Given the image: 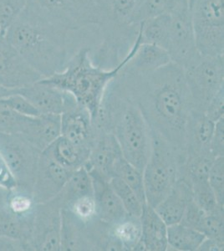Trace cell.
Instances as JSON below:
<instances>
[{
    "label": "cell",
    "mask_w": 224,
    "mask_h": 251,
    "mask_svg": "<svg viewBox=\"0 0 224 251\" xmlns=\"http://www.w3.org/2000/svg\"><path fill=\"white\" fill-rule=\"evenodd\" d=\"M114 81L138 106L150 131L185 162L186 128L193 108L184 70L173 62L149 73L122 68Z\"/></svg>",
    "instance_id": "cell-1"
},
{
    "label": "cell",
    "mask_w": 224,
    "mask_h": 251,
    "mask_svg": "<svg viewBox=\"0 0 224 251\" xmlns=\"http://www.w3.org/2000/svg\"><path fill=\"white\" fill-rule=\"evenodd\" d=\"M4 35L43 78L61 72L79 49L91 46L93 50L98 45L96 40H100L97 27L65 30L46 23L26 9Z\"/></svg>",
    "instance_id": "cell-2"
},
{
    "label": "cell",
    "mask_w": 224,
    "mask_h": 251,
    "mask_svg": "<svg viewBox=\"0 0 224 251\" xmlns=\"http://www.w3.org/2000/svg\"><path fill=\"white\" fill-rule=\"evenodd\" d=\"M94 126L111 132L117 139L123 157L143 172L151 149L150 128L138 106L114 80L105 92Z\"/></svg>",
    "instance_id": "cell-3"
},
{
    "label": "cell",
    "mask_w": 224,
    "mask_h": 251,
    "mask_svg": "<svg viewBox=\"0 0 224 251\" xmlns=\"http://www.w3.org/2000/svg\"><path fill=\"white\" fill-rule=\"evenodd\" d=\"M91 51V46H83L73 55L63 71L41 80L71 94L79 105L87 109L95 125L108 86L132 57L133 53L129 50L119 66L107 70L94 64Z\"/></svg>",
    "instance_id": "cell-4"
},
{
    "label": "cell",
    "mask_w": 224,
    "mask_h": 251,
    "mask_svg": "<svg viewBox=\"0 0 224 251\" xmlns=\"http://www.w3.org/2000/svg\"><path fill=\"white\" fill-rule=\"evenodd\" d=\"M25 9L65 30L99 28L104 20L103 5L97 0H28Z\"/></svg>",
    "instance_id": "cell-5"
},
{
    "label": "cell",
    "mask_w": 224,
    "mask_h": 251,
    "mask_svg": "<svg viewBox=\"0 0 224 251\" xmlns=\"http://www.w3.org/2000/svg\"><path fill=\"white\" fill-rule=\"evenodd\" d=\"M150 156L142 173L146 202L155 208L167 196L178 178L179 170L183 164V161L156 133L150 131Z\"/></svg>",
    "instance_id": "cell-6"
},
{
    "label": "cell",
    "mask_w": 224,
    "mask_h": 251,
    "mask_svg": "<svg viewBox=\"0 0 224 251\" xmlns=\"http://www.w3.org/2000/svg\"><path fill=\"white\" fill-rule=\"evenodd\" d=\"M224 0H196L190 9L198 50L204 56L224 55Z\"/></svg>",
    "instance_id": "cell-7"
},
{
    "label": "cell",
    "mask_w": 224,
    "mask_h": 251,
    "mask_svg": "<svg viewBox=\"0 0 224 251\" xmlns=\"http://www.w3.org/2000/svg\"><path fill=\"white\" fill-rule=\"evenodd\" d=\"M193 108L203 111L213 97L224 88V55L204 56L184 69Z\"/></svg>",
    "instance_id": "cell-8"
},
{
    "label": "cell",
    "mask_w": 224,
    "mask_h": 251,
    "mask_svg": "<svg viewBox=\"0 0 224 251\" xmlns=\"http://www.w3.org/2000/svg\"><path fill=\"white\" fill-rule=\"evenodd\" d=\"M40 153L20 136L0 131V154L16 182V188L32 194Z\"/></svg>",
    "instance_id": "cell-9"
},
{
    "label": "cell",
    "mask_w": 224,
    "mask_h": 251,
    "mask_svg": "<svg viewBox=\"0 0 224 251\" xmlns=\"http://www.w3.org/2000/svg\"><path fill=\"white\" fill-rule=\"evenodd\" d=\"M62 208L59 194L50 201L36 203L30 240L31 251H60Z\"/></svg>",
    "instance_id": "cell-10"
},
{
    "label": "cell",
    "mask_w": 224,
    "mask_h": 251,
    "mask_svg": "<svg viewBox=\"0 0 224 251\" xmlns=\"http://www.w3.org/2000/svg\"><path fill=\"white\" fill-rule=\"evenodd\" d=\"M171 17L167 51L172 62L184 70L201 55L197 47L190 9H183Z\"/></svg>",
    "instance_id": "cell-11"
},
{
    "label": "cell",
    "mask_w": 224,
    "mask_h": 251,
    "mask_svg": "<svg viewBox=\"0 0 224 251\" xmlns=\"http://www.w3.org/2000/svg\"><path fill=\"white\" fill-rule=\"evenodd\" d=\"M43 79L14 48L5 35L0 36V85L19 90Z\"/></svg>",
    "instance_id": "cell-12"
},
{
    "label": "cell",
    "mask_w": 224,
    "mask_h": 251,
    "mask_svg": "<svg viewBox=\"0 0 224 251\" xmlns=\"http://www.w3.org/2000/svg\"><path fill=\"white\" fill-rule=\"evenodd\" d=\"M72 173L41 151L32 189L34 202L45 203L56 197Z\"/></svg>",
    "instance_id": "cell-13"
},
{
    "label": "cell",
    "mask_w": 224,
    "mask_h": 251,
    "mask_svg": "<svg viewBox=\"0 0 224 251\" xmlns=\"http://www.w3.org/2000/svg\"><path fill=\"white\" fill-rule=\"evenodd\" d=\"M122 156L117 139L111 132L95 126V137L91 146L88 161L85 167L105 179L113 177L114 166Z\"/></svg>",
    "instance_id": "cell-14"
},
{
    "label": "cell",
    "mask_w": 224,
    "mask_h": 251,
    "mask_svg": "<svg viewBox=\"0 0 224 251\" xmlns=\"http://www.w3.org/2000/svg\"><path fill=\"white\" fill-rule=\"evenodd\" d=\"M40 114L61 115L76 100L67 92L40 80L18 90Z\"/></svg>",
    "instance_id": "cell-15"
},
{
    "label": "cell",
    "mask_w": 224,
    "mask_h": 251,
    "mask_svg": "<svg viewBox=\"0 0 224 251\" xmlns=\"http://www.w3.org/2000/svg\"><path fill=\"white\" fill-rule=\"evenodd\" d=\"M60 136L91 149L95 137V126L91 114L84 106L75 101L60 115Z\"/></svg>",
    "instance_id": "cell-16"
},
{
    "label": "cell",
    "mask_w": 224,
    "mask_h": 251,
    "mask_svg": "<svg viewBox=\"0 0 224 251\" xmlns=\"http://www.w3.org/2000/svg\"><path fill=\"white\" fill-rule=\"evenodd\" d=\"M93 183V195L97 203V219L113 226L128 214L121 200L111 188L109 180L95 172H90Z\"/></svg>",
    "instance_id": "cell-17"
},
{
    "label": "cell",
    "mask_w": 224,
    "mask_h": 251,
    "mask_svg": "<svg viewBox=\"0 0 224 251\" xmlns=\"http://www.w3.org/2000/svg\"><path fill=\"white\" fill-rule=\"evenodd\" d=\"M19 136L39 151H44L60 136V115L27 116Z\"/></svg>",
    "instance_id": "cell-18"
},
{
    "label": "cell",
    "mask_w": 224,
    "mask_h": 251,
    "mask_svg": "<svg viewBox=\"0 0 224 251\" xmlns=\"http://www.w3.org/2000/svg\"><path fill=\"white\" fill-rule=\"evenodd\" d=\"M214 126L203 111H191L186 128V160L211 152Z\"/></svg>",
    "instance_id": "cell-19"
},
{
    "label": "cell",
    "mask_w": 224,
    "mask_h": 251,
    "mask_svg": "<svg viewBox=\"0 0 224 251\" xmlns=\"http://www.w3.org/2000/svg\"><path fill=\"white\" fill-rule=\"evenodd\" d=\"M193 200V190L190 184L183 177H178L155 210L167 226H172L180 223L185 209Z\"/></svg>",
    "instance_id": "cell-20"
},
{
    "label": "cell",
    "mask_w": 224,
    "mask_h": 251,
    "mask_svg": "<svg viewBox=\"0 0 224 251\" xmlns=\"http://www.w3.org/2000/svg\"><path fill=\"white\" fill-rule=\"evenodd\" d=\"M140 221L142 226V242L146 251H168V226L155 208L148 203L144 204Z\"/></svg>",
    "instance_id": "cell-21"
},
{
    "label": "cell",
    "mask_w": 224,
    "mask_h": 251,
    "mask_svg": "<svg viewBox=\"0 0 224 251\" xmlns=\"http://www.w3.org/2000/svg\"><path fill=\"white\" fill-rule=\"evenodd\" d=\"M88 223L78 220L68 208H62L60 251H91Z\"/></svg>",
    "instance_id": "cell-22"
},
{
    "label": "cell",
    "mask_w": 224,
    "mask_h": 251,
    "mask_svg": "<svg viewBox=\"0 0 224 251\" xmlns=\"http://www.w3.org/2000/svg\"><path fill=\"white\" fill-rule=\"evenodd\" d=\"M43 152L64 168L74 172L85 165L88 161L91 149L85 146L77 145L66 137L60 136Z\"/></svg>",
    "instance_id": "cell-23"
},
{
    "label": "cell",
    "mask_w": 224,
    "mask_h": 251,
    "mask_svg": "<svg viewBox=\"0 0 224 251\" xmlns=\"http://www.w3.org/2000/svg\"><path fill=\"white\" fill-rule=\"evenodd\" d=\"M172 62L168 52L161 46L141 43L123 69L136 73H149Z\"/></svg>",
    "instance_id": "cell-24"
},
{
    "label": "cell",
    "mask_w": 224,
    "mask_h": 251,
    "mask_svg": "<svg viewBox=\"0 0 224 251\" xmlns=\"http://www.w3.org/2000/svg\"><path fill=\"white\" fill-rule=\"evenodd\" d=\"M34 214L21 216L14 214L5 206L0 214V234L21 240L25 245L27 251H31L30 240Z\"/></svg>",
    "instance_id": "cell-25"
},
{
    "label": "cell",
    "mask_w": 224,
    "mask_h": 251,
    "mask_svg": "<svg viewBox=\"0 0 224 251\" xmlns=\"http://www.w3.org/2000/svg\"><path fill=\"white\" fill-rule=\"evenodd\" d=\"M111 234L120 243L123 251H146L142 242V226L140 218L128 214L111 226Z\"/></svg>",
    "instance_id": "cell-26"
},
{
    "label": "cell",
    "mask_w": 224,
    "mask_h": 251,
    "mask_svg": "<svg viewBox=\"0 0 224 251\" xmlns=\"http://www.w3.org/2000/svg\"><path fill=\"white\" fill-rule=\"evenodd\" d=\"M189 9L188 0H144L131 20L138 26L143 21L160 15H173Z\"/></svg>",
    "instance_id": "cell-27"
},
{
    "label": "cell",
    "mask_w": 224,
    "mask_h": 251,
    "mask_svg": "<svg viewBox=\"0 0 224 251\" xmlns=\"http://www.w3.org/2000/svg\"><path fill=\"white\" fill-rule=\"evenodd\" d=\"M85 195H93V183L91 174L83 166L71 174L59 197L63 208H66L73 201Z\"/></svg>",
    "instance_id": "cell-28"
},
{
    "label": "cell",
    "mask_w": 224,
    "mask_h": 251,
    "mask_svg": "<svg viewBox=\"0 0 224 251\" xmlns=\"http://www.w3.org/2000/svg\"><path fill=\"white\" fill-rule=\"evenodd\" d=\"M205 239L201 232L180 223L168 226V248L174 251H198Z\"/></svg>",
    "instance_id": "cell-29"
},
{
    "label": "cell",
    "mask_w": 224,
    "mask_h": 251,
    "mask_svg": "<svg viewBox=\"0 0 224 251\" xmlns=\"http://www.w3.org/2000/svg\"><path fill=\"white\" fill-rule=\"evenodd\" d=\"M171 15H160L139 24L142 43L161 46L167 50L170 30Z\"/></svg>",
    "instance_id": "cell-30"
},
{
    "label": "cell",
    "mask_w": 224,
    "mask_h": 251,
    "mask_svg": "<svg viewBox=\"0 0 224 251\" xmlns=\"http://www.w3.org/2000/svg\"><path fill=\"white\" fill-rule=\"evenodd\" d=\"M113 177H117L127 184L136 194L143 204L146 202L143 173L129 163L124 157H120L114 166Z\"/></svg>",
    "instance_id": "cell-31"
},
{
    "label": "cell",
    "mask_w": 224,
    "mask_h": 251,
    "mask_svg": "<svg viewBox=\"0 0 224 251\" xmlns=\"http://www.w3.org/2000/svg\"><path fill=\"white\" fill-rule=\"evenodd\" d=\"M109 183L121 200L127 214L133 217L140 218L144 204L140 201L133 190L119 177H111Z\"/></svg>",
    "instance_id": "cell-32"
},
{
    "label": "cell",
    "mask_w": 224,
    "mask_h": 251,
    "mask_svg": "<svg viewBox=\"0 0 224 251\" xmlns=\"http://www.w3.org/2000/svg\"><path fill=\"white\" fill-rule=\"evenodd\" d=\"M197 230L204 234L206 238L224 242V209L213 213H205Z\"/></svg>",
    "instance_id": "cell-33"
},
{
    "label": "cell",
    "mask_w": 224,
    "mask_h": 251,
    "mask_svg": "<svg viewBox=\"0 0 224 251\" xmlns=\"http://www.w3.org/2000/svg\"><path fill=\"white\" fill-rule=\"evenodd\" d=\"M27 3L28 0H0V25L3 34L23 13Z\"/></svg>",
    "instance_id": "cell-34"
},
{
    "label": "cell",
    "mask_w": 224,
    "mask_h": 251,
    "mask_svg": "<svg viewBox=\"0 0 224 251\" xmlns=\"http://www.w3.org/2000/svg\"><path fill=\"white\" fill-rule=\"evenodd\" d=\"M78 220L87 224L97 219V203L94 195H85L66 207Z\"/></svg>",
    "instance_id": "cell-35"
},
{
    "label": "cell",
    "mask_w": 224,
    "mask_h": 251,
    "mask_svg": "<svg viewBox=\"0 0 224 251\" xmlns=\"http://www.w3.org/2000/svg\"><path fill=\"white\" fill-rule=\"evenodd\" d=\"M208 183L219 206L224 208V156L217 157L211 167Z\"/></svg>",
    "instance_id": "cell-36"
},
{
    "label": "cell",
    "mask_w": 224,
    "mask_h": 251,
    "mask_svg": "<svg viewBox=\"0 0 224 251\" xmlns=\"http://www.w3.org/2000/svg\"><path fill=\"white\" fill-rule=\"evenodd\" d=\"M0 102L3 103L5 106L20 114L25 115V116L40 115V112L32 105L31 103L29 102L23 96L19 94L18 92L0 100Z\"/></svg>",
    "instance_id": "cell-37"
},
{
    "label": "cell",
    "mask_w": 224,
    "mask_h": 251,
    "mask_svg": "<svg viewBox=\"0 0 224 251\" xmlns=\"http://www.w3.org/2000/svg\"><path fill=\"white\" fill-rule=\"evenodd\" d=\"M204 113L208 119L216 123L224 117V88L221 89L207 104Z\"/></svg>",
    "instance_id": "cell-38"
},
{
    "label": "cell",
    "mask_w": 224,
    "mask_h": 251,
    "mask_svg": "<svg viewBox=\"0 0 224 251\" xmlns=\"http://www.w3.org/2000/svg\"><path fill=\"white\" fill-rule=\"evenodd\" d=\"M210 151L214 157L224 156V117L215 123Z\"/></svg>",
    "instance_id": "cell-39"
},
{
    "label": "cell",
    "mask_w": 224,
    "mask_h": 251,
    "mask_svg": "<svg viewBox=\"0 0 224 251\" xmlns=\"http://www.w3.org/2000/svg\"><path fill=\"white\" fill-rule=\"evenodd\" d=\"M0 251H27L21 240L0 234Z\"/></svg>",
    "instance_id": "cell-40"
},
{
    "label": "cell",
    "mask_w": 224,
    "mask_h": 251,
    "mask_svg": "<svg viewBox=\"0 0 224 251\" xmlns=\"http://www.w3.org/2000/svg\"><path fill=\"white\" fill-rule=\"evenodd\" d=\"M0 186L3 188L12 189L16 187V182L12 176L5 162L0 154Z\"/></svg>",
    "instance_id": "cell-41"
},
{
    "label": "cell",
    "mask_w": 224,
    "mask_h": 251,
    "mask_svg": "<svg viewBox=\"0 0 224 251\" xmlns=\"http://www.w3.org/2000/svg\"><path fill=\"white\" fill-rule=\"evenodd\" d=\"M224 242L206 238L198 251H224Z\"/></svg>",
    "instance_id": "cell-42"
},
{
    "label": "cell",
    "mask_w": 224,
    "mask_h": 251,
    "mask_svg": "<svg viewBox=\"0 0 224 251\" xmlns=\"http://www.w3.org/2000/svg\"><path fill=\"white\" fill-rule=\"evenodd\" d=\"M9 190L10 189L0 186V214L3 211V208H5L7 200L9 197Z\"/></svg>",
    "instance_id": "cell-43"
},
{
    "label": "cell",
    "mask_w": 224,
    "mask_h": 251,
    "mask_svg": "<svg viewBox=\"0 0 224 251\" xmlns=\"http://www.w3.org/2000/svg\"><path fill=\"white\" fill-rule=\"evenodd\" d=\"M18 90H14V89L7 88L4 86L0 85V100L4 99L6 97H9L11 95L17 93Z\"/></svg>",
    "instance_id": "cell-44"
},
{
    "label": "cell",
    "mask_w": 224,
    "mask_h": 251,
    "mask_svg": "<svg viewBox=\"0 0 224 251\" xmlns=\"http://www.w3.org/2000/svg\"><path fill=\"white\" fill-rule=\"evenodd\" d=\"M196 0H188V6H189V9L192 8V6L193 5V3H195Z\"/></svg>",
    "instance_id": "cell-45"
},
{
    "label": "cell",
    "mask_w": 224,
    "mask_h": 251,
    "mask_svg": "<svg viewBox=\"0 0 224 251\" xmlns=\"http://www.w3.org/2000/svg\"><path fill=\"white\" fill-rule=\"evenodd\" d=\"M3 30H2V28H1V25H0V36L3 35Z\"/></svg>",
    "instance_id": "cell-46"
},
{
    "label": "cell",
    "mask_w": 224,
    "mask_h": 251,
    "mask_svg": "<svg viewBox=\"0 0 224 251\" xmlns=\"http://www.w3.org/2000/svg\"><path fill=\"white\" fill-rule=\"evenodd\" d=\"M97 1H98V2H100V3H101V4H102L103 5V1H104V0H97Z\"/></svg>",
    "instance_id": "cell-47"
}]
</instances>
